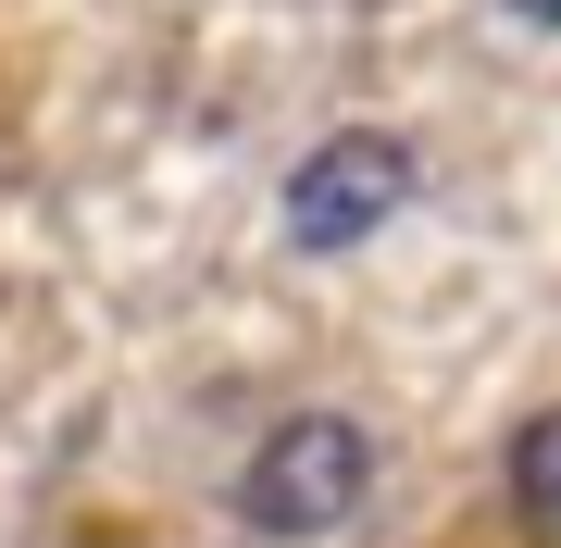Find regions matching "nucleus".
Listing matches in <instances>:
<instances>
[{
	"instance_id": "1",
	"label": "nucleus",
	"mask_w": 561,
	"mask_h": 548,
	"mask_svg": "<svg viewBox=\"0 0 561 548\" xmlns=\"http://www.w3.org/2000/svg\"><path fill=\"white\" fill-rule=\"evenodd\" d=\"M362 499H375V424L350 411H287L238 474V511L262 536H337Z\"/></svg>"
},
{
	"instance_id": "2",
	"label": "nucleus",
	"mask_w": 561,
	"mask_h": 548,
	"mask_svg": "<svg viewBox=\"0 0 561 548\" xmlns=\"http://www.w3.org/2000/svg\"><path fill=\"white\" fill-rule=\"evenodd\" d=\"M387 212H412V150L387 125H350V138H324L287 175V237L300 249H362Z\"/></svg>"
},
{
	"instance_id": "3",
	"label": "nucleus",
	"mask_w": 561,
	"mask_h": 548,
	"mask_svg": "<svg viewBox=\"0 0 561 548\" xmlns=\"http://www.w3.org/2000/svg\"><path fill=\"white\" fill-rule=\"evenodd\" d=\"M512 499L537 511V524L561 536V411H537V424L512 436Z\"/></svg>"
},
{
	"instance_id": "4",
	"label": "nucleus",
	"mask_w": 561,
	"mask_h": 548,
	"mask_svg": "<svg viewBox=\"0 0 561 548\" xmlns=\"http://www.w3.org/2000/svg\"><path fill=\"white\" fill-rule=\"evenodd\" d=\"M500 13H524V25H561V0H500Z\"/></svg>"
}]
</instances>
